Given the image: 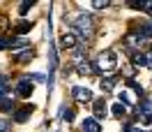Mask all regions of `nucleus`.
I'll list each match as a JSON object with an SVG mask.
<instances>
[{
	"mask_svg": "<svg viewBox=\"0 0 152 132\" xmlns=\"http://www.w3.org/2000/svg\"><path fill=\"white\" fill-rule=\"evenodd\" d=\"M69 28H72L74 35H81V37H86V39H90L95 35V23H92L90 14H76V16H72Z\"/></svg>",
	"mask_w": 152,
	"mask_h": 132,
	"instance_id": "nucleus-1",
	"label": "nucleus"
},
{
	"mask_svg": "<svg viewBox=\"0 0 152 132\" xmlns=\"http://www.w3.org/2000/svg\"><path fill=\"white\" fill-rule=\"evenodd\" d=\"M115 65H118V53L108 49V51L99 53L97 63H92V70L95 72H111V70H115Z\"/></svg>",
	"mask_w": 152,
	"mask_h": 132,
	"instance_id": "nucleus-2",
	"label": "nucleus"
},
{
	"mask_svg": "<svg viewBox=\"0 0 152 132\" xmlns=\"http://www.w3.org/2000/svg\"><path fill=\"white\" fill-rule=\"evenodd\" d=\"M76 102H92V90L90 88H83V86H74L72 88Z\"/></svg>",
	"mask_w": 152,
	"mask_h": 132,
	"instance_id": "nucleus-3",
	"label": "nucleus"
},
{
	"mask_svg": "<svg viewBox=\"0 0 152 132\" xmlns=\"http://www.w3.org/2000/svg\"><path fill=\"white\" fill-rule=\"evenodd\" d=\"M32 109H35L32 104H23V107H19V109L14 111V121H16V123L28 121V118H30V113H32Z\"/></svg>",
	"mask_w": 152,
	"mask_h": 132,
	"instance_id": "nucleus-4",
	"label": "nucleus"
},
{
	"mask_svg": "<svg viewBox=\"0 0 152 132\" xmlns=\"http://www.w3.org/2000/svg\"><path fill=\"white\" fill-rule=\"evenodd\" d=\"M32 90H35V86H32V81H30V79H21L19 86H16V93H19L21 97H30V95H32Z\"/></svg>",
	"mask_w": 152,
	"mask_h": 132,
	"instance_id": "nucleus-5",
	"label": "nucleus"
},
{
	"mask_svg": "<svg viewBox=\"0 0 152 132\" xmlns=\"http://www.w3.org/2000/svg\"><path fill=\"white\" fill-rule=\"evenodd\" d=\"M60 47L62 49H74L76 47V35L72 30H65V33L60 35Z\"/></svg>",
	"mask_w": 152,
	"mask_h": 132,
	"instance_id": "nucleus-6",
	"label": "nucleus"
},
{
	"mask_svg": "<svg viewBox=\"0 0 152 132\" xmlns=\"http://www.w3.org/2000/svg\"><path fill=\"white\" fill-rule=\"evenodd\" d=\"M92 107H95V121H99V118H104L106 113V109H108V107H106V102L104 100H102V97H99V100H95V102H92Z\"/></svg>",
	"mask_w": 152,
	"mask_h": 132,
	"instance_id": "nucleus-7",
	"label": "nucleus"
},
{
	"mask_svg": "<svg viewBox=\"0 0 152 132\" xmlns=\"http://www.w3.org/2000/svg\"><path fill=\"white\" fill-rule=\"evenodd\" d=\"M118 79H120V74H113V76H104V79H102V90H106V93H111V90H113L115 88V84H118Z\"/></svg>",
	"mask_w": 152,
	"mask_h": 132,
	"instance_id": "nucleus-8",
	"label": "nucleus"
},
{
	"mask_svg": "<svg viewBox=\"0 0 152 132\" xmlns=\"http://www.w3.org/2000/svg\"><path fill=\"white\" fill-rule=\"evenodd\" d=\"M81 130L83 132H102V125H99V121H95V118H86L83 125H81Z\"/></svg>",
	"mask_w": 152,
	"mask_h": 132,
	"instance_id": "nucleus-9",
	"label": "nucleus"
},
{
	"mask_svg": "<svg viewBox=\"0 0 152 132\" xmlns=\"http://www.w3.org/2000/svg\"><path fill=\"white\" fill-rule=\"evenodd\" d=\"M132 63L138 67L148 65V51H132Z\"/></svg>",
	"mask_w": 152,
	"mask_h": 132,
	"instance_id": "nucleus-10",
	"label": "nucleus"
},
{
	"mask_svg": "<svg viewBox=\"0 0 152 132\" xmlns=\"http://www.w3.org/2000/svg\"><path fill=\"white\" fill-rule=\"evenodd\" d=\"M0 109H2L5 113H14V111H16V104H14V100L7 95V97H2V100H0Z\"/></svg>",
	"mask_w": 152,
	"mask_h": 132,
	"instance_id": "nucleus-11",
	"label": "nucleus"
},
{
	"mask_svg": "<svg viewBox=\"0 0 152 132\" xmlns=\"http://www.w3.org/2000/svg\"><path fill=\"white\" fill-rule=\"evenodd\" d=\"M30 28H32L30 21H19V23L14 26V35H26V33H30Z\"/></svg>",
	"mask_w": 152,
	"mask_h": 132,
	"instance_id": "nucleus-12",
	"label": "nucleus"
},
{
	"mask_svg": "<svg viewBox=\"0 0 152 132\" xmlns=\"http://www.w3.org/2000/svg\"><path fill=\"white\" fill-rule=\"evenodd\" d=\"M32 56H35V53H32V49L30 47H26L23 49V51H21V53H16V63H28V60H32Z\"/></svg>",
	"mask_w": 152,
	"mask_h": 132,
	"instance_id": "nucleus-13",
	"label": "nucleus"
},
{
	"mask_svg": "<svg viewBox=\"0 0 152 132\" xmlns=\"http://www.w3.org/2000/svg\"><path fill=\"white\" fill-rule=\"evenodd\" d=\"M76 70H78V74H95V70H92V63H88V60H86V63L81 60Z\"/></svg>",
	"mask_w": 152,
	"mask_h": 132,
	"instance_id": "nucleus-14",
	"label": "nucleus"
},
{
	"mask_svg": "<svg viewBox=\"0 0 152 132\" xmlns=\"http://www.w3.org/2000/svg\"><path fill=\"white\" fill-rule=\"evenodd\" d=\"M124 113H127V107H124L122 102H115L113 104V116H115V118H122Z\"/></svg>",
	"mask_w": 152,
	"mask_h": 132,
	"instance_id": "nucleus-15",
	"label": "nucleus"
},
{
	"mask_svg": "<svg viewBox=\"0 0 152 132\" xmlns=\"http://www.w3.org/2000/svg\"><path fill=\"white\" fill-rule=\"evenodd\" d=\"M132 7L134 10H143V12H148V14H152V2H132Z\"/></svg>",
	"mask_w": 152,
	"mask_h": 132,
	"instance_id": "nucleus-16",
	"label": "nucleus"
},
{
	"mask_svg": "<svg viewBox=\"0 0 152 132\" xmlns=\"http://www.w3.org/2000/svg\"><path fill=\"white\" fill-rule=\"evenodd\" d=\"M28 42L26 39H21V37H14V39H7V47L10 49H19V47H26Z\"/></svg>",
	"mask_w": 152,
	"mask_h": 132,
	"instance_id": "nucleus-17",
	"label": "nucleus"
},
{
	"mask_svg": "<svg viewBox=\"0 0 152 132\" xmlns=\"http://www.w3.org/2000/svg\"><path fill=\"white\" fill-rule=\"evenodd\" d=\"M62 121H67V123L74 121V109H69V107H67L65 111H62Z\"/></svg>",
	"mask_w": 152,
	"mask_h": 132,
	"instance_id": "nucleus-18",
	"label": "nucleus"
},
{
	"mask_svg": "<svg viewBox=\"0 0 152 132\" xmlns=\"http://www.w3.org/2000/svg\"><path fill=\"white\" fill-rule=\"evenodd\" d=\"M12 130V123L7 118H0V132H10Z\"/></svg>",
	"mask_w": 152,
	"mask_h": 132,
	"instance_id": "nucleus-19",
	"label": "nucleus"
},
{
	"mask_svg": "<svg viewBox=\"0 0 152 132\" xmlns=\"http://www.w3.org/2000/svg\"><path fill=\"white\" fill-rule=\"evenodd\" d=\"M92 7H95V10H106V7H108V2H102V0H97V2H92Z\"/></svg>",
	"mask_w": 152,
	"mask_h": 132,
	"instance_id": "nucleus-20",
	"label": "nucleus"
},
{
	"mask_svg": "<svg viewBox=\"0 0 152 132\" xmlns=\"http://www.w3.org/2000/svg\"><path fill=\"white\" fill-rule=\"evenodd\" d=\"M30 5H32V2H23V5L19 7V10H21V14H26V12L30 10Z\"/></svg>",
	"mask_w": 152,
	"mask_h": 132,
	"instance_id": "nucleus-21",
	"label": "nucleus"
},
{
	"mask_svg": "<svg viewBox=\"0 0 152 132\" xmlns=\"http://www.w3.org/2000/svg\"><path fill=\"white\" fill-rule=\"evenodd\" d=\"M5 26H7V16H2V14H0V28H5Z\"/></svg>",
	"mask_w": 152,
	"mask_h": 132,
	"instance_id": "nucleus-22",
	"label": "nucleus"
},
{
	"mask_svg": "<svg viewBox=\"0 0 152 132\" xmlns=\"http://www.w3.org/2000/svg\"><path fill=\"white\" fill-rule=\"evenodd\" d=\"M2 49H7V39H2V37H0V51H2Z\"/></svg>",
	"mask_w": 152,
	"mask_h": 132,
	"instance_id": "nucleus-23",
	"label": "nucleus"
},
{
	"mask_svg": "<svg viewBox=\"0 0 152 132\" xmlns=\"http://www.w3.org/2000/svg\"><path fill=\"white\" fill-rule=\"evenodd\" d=\"M2 84H7V76H0V86Z\"/></svg>",
	"mask_w": 152,
	"mask_h": 132,
	"instance_id": "nucleus-24",
	"label": "nucleus"
}]
</instances>
